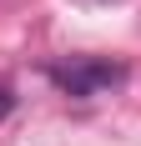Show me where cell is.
I'll return each instance as SVG.
<instances>
[{"mask_svg":"<svg viewBox=\"0 0 141 146\" xmlns=\"http://www.w3.org/2000/svg\"><path fill=\"white\" fill-rule=\"evenodd\" d=\"M121 76L126 71L111 66V60H76V66H56L51 81H56L66 96H101V91H111Z\"/></svg>","mask_w":141,"mask_h":146,"instance_id":"obj_1","label":"cell"},{"mask_svg":"<svg viewBox=\"0 0 141 146\" xmlns=\"http://www.w3.org/2000/svg\"><path fill=\"white\" fill-rule=\"evenodd\" d=\"M10 111H15V96H10V91H5V86H0V121L10 116Z\"/></svg>","mask_w":141,"mask_h":146,"instance_id":"obj_2","label":"cell"}]
</instances>
